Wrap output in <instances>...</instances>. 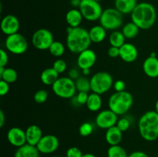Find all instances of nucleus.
Listing matches in <instances>:
<instances>
[{
  "label": "nucleus",
  "mask_w": 158,
  "mask_h": 157,
  "mask_svg": "<svg viewBox=\"0 0 158 157\" xmlns=\"http://www.w3.org/2000/svg\"><path fill=\"white\" fill-rule=\"evenodd\" d=\"M97 61V54L94 50L87 49L80 52L77 57V66L81 70L91 69Z\"/></svg>",
  "instance_id": "obj_15"
},
{
  "label": "nucleus",
  "mask_w": 158,
  "mask_h": 157,
  "mask_svg": "<svg viewBox=\"0 0 158 157\" xmlns=\"http://www.w3.org/2000/svg\"><path fill=\"white\" fill-rule=\"evenodd\" d=\"M107 157H128V154L124 148L120 145H115L108 148Z\"/></svg>",
  "instance_id": "obj_29"
},
{
  "label": "nucleus",
  "mask_w": 158,
  "mask_h": 157,
  "mask_svg": "<svg viewBox=\"0 0 158 157\" xmlns=\"http://www.w3.org/2000/svg\"><path fill=\"white\" fill-rule=\"evenodd\" d=\"M69 77L73 80H77V78H80V72L77 69H72L69 72Z\"/></svg>",
  "instance_id": "obj_42"
},
{
  "label": "nucleus",
  "mask_w": 158,
  "mask_h": 157,
  "mask_svg": "<svg viewBox=\"0 0 158 157\" xmlns=\"http://www.w3.org/2000/svg\"><path fill=\"white\" fill-rule=\"evenodd\" d=\"M91 91L95 93L104 94L114 86V79L109 72H98L90 78Z\"/></svg>",
  "instance_id": "obj_7"
},
{
  "label": "nucleus",
  "mask_w": 158,
  "mask_h": 157,
  "mask_svg": "<svg viewBox=\"0 0 158 157\" xmlns=\"http://www.w3.org/2000/svg\"><path fill=\"white\" fill-rule=\"evenodd\" d=\"M54 41L53 35L47 29H37L32 37V45L39 50H49Z\"/></svg>",
  "instance_id": "obj_10"
},
{
  "label": "nucleus",
  "mask_w": 158,
  "mask_h": 157,
  "mask_svg": "<svg viewBox=\"0 0 158 157\" xmlns=\"http://www.w3.org/2000/svg\"><path fill=\"white\" fill-rule=\"evenodd\" d=\"M59 146H60L59 139L56 135L48 134L42 137L36 147L40 153L52 154L58 149Z\"/></svg>",
  "instance_id": "obj_12"
},
{
  "label": "nucleus",
  "mask_w": 158,
  "mask_h": 157,
  "mask_svg": "<svg viewBox=\"0 0 158 157\" xmlns=\"http://www.w3.org/2000/svg\"><path fill=\"white\" fill-rule=\"evenodd\" d=\"M83 153L81 149L77 146H72L69 148L66 152V157H83Z\"/></svg>",
  "instance_id": "obj_37"
},
{
  "label": "nucleus",
  "mask_w": 158,
  "mask_h": 157,
  "mask_svg": "<svg viewBox=\"0 0 158 157\" xmlns=\"http://www.w3.org/2000/svg\"><path fill=\"white\" fill-rule=\"evenodd\" d=\"M83 157H97V156L93 153H85L83 154Z\"/></svg>",
  "instance_id": "obj_47"
},
{
  "label": "nucleus",
  "mask_w": 158,
  "mask_h": 157,
  "mask_svg": "<svg viewBox=\"0 0 158 157\" xmlns=\"http://www.w3.org/2000/svg\"><path fill=\"white\" fill-rule=\"evenodd\" d=\"M80 1H83V0H80Z\"/></svg>",
  "instance_id": "obj_51"
},
{
  "label": "nucleus",
  "mask_w": 158,
  "mask_h": 157,
  "mask_svg": "<svg viewBox=\"0 0 158 157\" xmlns=\"http://www.w3.org/2000/svg\"><path fill=\"white\" fill-rule=\"evenodd\" d=\"M123 14L116 8H108L103 11L100 19L101 25L106 31H115L123 26Z\"/></svg>",
  "instance_id": "obj_5"
},
{
  "label": "nucleus",
  "mask_w": 158,
  "mask_h": 157,
  "mask_svg": "<svg viewBox=\"0 0 158 157\" xmlns=\"http://www.w3.org/2000/svg\"><path fill=\"white\" fill-rule=\"evenodd\" d=\"M0 78L6 83H13L18 78V73L12 68H6L0 66Z\"/></svg>",
  "instance_id": "obj_26"
},
{
  "label": "nucleus",
  "mask_w": 158,
  "mask_h": 157,
  "mask_svg": "<svg viewBox=\"0 0 158 157\" xmlns=\"http://www.w3.org/2000/svg\"><path fill=\"white\" fill-rule=\"evenodd\" d=\"M89 35L92 42L100 43L106 38V30L101 25H97L89 29Z\"/></svg>",
  "instance_id": "obj_24"
},
{
  "label": "nucleus",
  "mask_w": 158,
  "mask_h": 157,
  "mask_svg": "<svg viewBox=\"0 0 158 157\" xmlns=\"http://www.w3.org/2000/svg\"><path fill=\"white\" fill-rule=\"evenodd\" d=\"M0 55H1V58H0V66H2V67H6L7 66L8 62H9V55H8L6 51H5L3 49H1V50H0Z\"/></svg>",
  "instance_id": "obj_38"
},
{
  "label": "nucleus",
  "mask_w": 158,
  "mask_h": 157,
  "mask_svg": "<svg viewBox=\"0 0 158 157\" xmlns=\"http://www.w3.org/2000/svg\"><path fill=\"white\" fill-rule=\"evenodd\" d=\"M137 0H115L114 6L123 15L131 14L137 6Z\"/></svg>",
  "instance_id": "obj_22"
},
{
  "label": "nucleus",
  "mask_w": 158,
  "mask_h": 157,
  "mask_svg": "<svg viewBox=\"0 0 158 157\" xmlns=\"http://www.w3.org/2000/svg\"><path fill=\"white\" fill-rule=\"evenodd\" d=\"M7 139L12 146L19 148L27 143L26 131L19 127H12L7 132Z\"/></svg>",
  "instance_id": "obj_14"
},
{
  "label": "nucleus",
  "mask_w": 158,
  "mask_h": 157,
  "mask_svg": "<svg viewBox=\"0 0 158 157\" xmlns=\"http://www.w3.org/2000/svg\"><path fill=\"white\" fill-rule=\"evenodd\" d=\"M51 55L54 57H60L64 54L65 46L61 42L54 41L49 49Z\"/></svg>",
  "instance_id": "obj_31"
},
{
  "label": "nucleus",
  "mask_w": 158,
  "mask_h": 157,
  "mask_svg": "<svg viewBox=\"0 0 158 157\" xmlns=\"http://www.w3.org/2000/svg\"><path fill=\"white\" fill-rule=\"evenodd\" d=\"M66 46L73 53L80 54L83 51L89 49L91 44L89 31L83 27L72 28L68 26L66 29Z\"/></svg>",
  "instance_id": "obj_2"
},
{
  "label": "nucleus",
  "mask_w": 158,
  "mask_h": 157,
  "mask_svg": "<svg viewBox=\"0 0 158 157\" xmlns=\"http://www.w3.org/2000/svg\"><path fill=\"white\" fill-rule=\"evenodd\" d=\"M131 22L135 23L140 29H149L155 24L157 11L149 2H140L137 5L131 14Z\"/></svg>",
  "instance_id": "obj_1"
},
{
  "label": "nucleus",
  "mask_w": 158,
  "mask_h": 157,
  "mask_svg": "<svg viewBox=\"0 0 158 157\" xmlns=\"http://www.w3.org/2000/svg\"><path fill=\"white\" fill-rule=\"evenodd\" d=\"M9 83H6L4 80H2L0 81V95L1 96H4L6 94L9 93Z\"/></svg>",
  "instance_id": "obj_39"
},
{
  "label": "nucleus",
  "mask_w": 158,
  "mask_h": 157,
  "mask_svg": "<svg viewBox=\"0 0 158 157\" xmlns=\"http://www.w3.org/2000/svg\"><path fill=\"white\" fill-rule=\"evenodd\" d=\"M134 103L133 95L127 91L115 92L108 100V107L117 115L126 114Z\"/></svg>",
  "instance_id": "obj_4"
},
{
  "label": "nucleus",
  "mask_w": 158,
  "mask_h": 157,
  "mask_svg": "<svg viewBox=\"0 0 158 157\" xmlns=\"http://www.w3.org/2000/svg\"><path fill=\"white\" fill-rule=\"evenodd\" d=\"M126 38L121 31H113L109 37V42L110 46L120 48L125 43Z\"/></svg>",
  "instance_id": "obj_28"
},
{
  "label": "nucleus",
  "mask_w": 158,
  "mask_h": 157,
  "mask_svg": "<svg viewBox=\"0 0 158 157\" xmlns=\"http://www.w3.org/2000/svg\"><path fill=\"white\" fill-rule=\"evenodd\" d=\"M82 72H83V75H88L89 73H90V69H85L82 70Z\"/></svg>",
  "instance_id": "obj_46"
},
{
  "label": "nucleus",
  "mask_w": 158,
  "mask_h": 157,
  "mask_svg": "<svg viewBox=\"0 0 158 157\" xmlns=\"http://www.w3.org/2000/svg\"><path fill=\"white\" fill-rule=\"evenodd\" d=\"M114 89L116 92H123L126 89V84L123 80H117L114 83Z\"/></svg>",
  "instance_id": "obj_40"
},
{
  "label": "nucleus",
  "mask_w": 158,
  "mask_h": 157,
  "mask_svg": "<svg viewBox=\"0 0 158 157\" xmlns=\"http://www.w3.org/2000/svg\"><path fill=\"white\" fill-rule=\"evenodd\" d=\"M94 132V126L90 123L85 122L80 125L79 128V133L81 136L86 137L90 135Z\"/></svg>",
  "instance_id": "obj_32"
},
{
  "label": "nucleus",
  "mask_w": 158,
  "mask_h": 157,
  "mask_svg": "<svg viewBox=\"0 0 158 157\" xmlns=\"http://www.w3.org/2000/svg\"><path fill=\"white\" fill-rule=\"evenodd\" d=\"M83 18V15L80 9H72L68 11L66 14V21L69 27H80Z\"/></svg>",
  "instance_id": "obj_21"
},
{
  "label": "nucleus",
  "mask_w": 158,
  "mask_h": 157,
  "mask_svg": "<svg viewBox=\"0 0 158 157\" xmlns=\"http://www.w3.org/2000/svg\"><path fill=\"white\" fill-rule=\"evenodd\" d=\"M6 49L14 55H22L28 49V42L26 37L22 34L17 33L8 35L5 41Z\"/></svg>",
  "instance_id": "obj_9"
},
{
  "label": "nucleus",
  "mask_w": 158,
  "mask_h": 157,
  "mask_svg": "<svg viewBox=\"0 0 158 157\" xmlns=\"http://www.w3.org/2000/svg\"><path fill=\"white\" fill-rule=\"evenodd\" d=\"M52 68H53L59 74H61L63 73V72L66 70L67 65H66V62L64 60L61 59V58H59V59L56 60V61L54 62L53 64H52Z\"/></svg>",
  "instance_id": "obj_36"
},
{
  "label": "nucleus",
  "mask_w": 158,
  "mask_h": 157,
  "mask_svg": "<svg viewBox=\"0 0 158 157\" xmlns=\"http://www.w3.org/2000/svg\"><path fill=\"white\" fill-rule=\"evenodd\" d=\"M123 139V132L118 129L117 126H112L106 129L105 139L110 146L119 145Z\"/></svg>",
  "instance_id": "obj_19"
},
{
  "label": "nucleus",
  "mask_w": 158,
  "mask_h": 157,
  "mask_svg": "<svg viewBox=\"0 0 158 157\" xmlns=\"http://www.w3.org/2000/svg\"><path fill=\"white\" fill-rule=\"evenodd\" d=\"M116 126L118 127V129H120L122 132H126L131 127V121L127 117H122V118L119 119L118 121H117Z\"/></svg>",
  "instance_id": "obj_35"
},
{
  "label": "nucleus",
  "mask_w": 158,
  "mask_h": 157,
  "mask_svg": "<svg viewBox=\"0 0 158 157\" xmlns=\"http://www.w3.org/2000/svg\"><path fill=\"white\" fill-rule=\"evenodd\" d=\"M19 20L13 15H6L2 18L1 30L3 34L8 35L17 33L19 29Z\"/></svg>",
  "instance_id": "obj_13"
},
{
  "label": "nucleus",
  "mask_w": 158,
  "mask_h": 157,
  "mask_svg": "<svg viewBox=\"0 0 158 157\" xmlns=\"http://www.w3.org/2000/svg\"><path fill=\"white\" fill-rule=\"evenodd\" d=\"M95 1H97V2H101V1H103V0H95Z\"/></svg>",
  "instance_id": "obj_49"
},
{
  "label": "nucleus",
  "mask_w": 158,
  "mask_h": 157,
  "mask_svg": "<svg viewBox=\"0 0 158 157\" xmlns=\"http://www.w3.org/2000/svg\"><path fill=\"white\" fill-rule=\"evenodd\" d=\"M70 3L71 5H72V6H73L74 8L80 7V3H81V1H80V0H71Z\"/></svg>",
  "instance_id": "obj_45"
},
{
  "label": "nucleus",
  "mask_w": 158,
  "mask_h": 157,
  "mask_svg": "<svg viewBox=\"0 0 158 157\" xmlns=\"http://www.w3.org/2000/svg\"><path fill=\"white\" fill-rule=\"evenodd\" d=\"M143 70L145 75L150 78H157L158 58L155 52H152L151 55L143 61Z\"/></svg>",
  "instance_id": "obj_16"
},
{
  "label": "nucleus",
  "mask_w": 158,
  "mask_h": 157,
  "mask_svg": "<svg viewBox=\"0 0 158 157\" xmlns=\"http://www.w3.org/2000/svg\"><path fill=\"white\" fill-rule=\"evenodd\" d=\"M138 57V50L132 43L125 42L120 48V58L125 62H134Z\"/></svg>",
  "instance_id": "obj_17"
},
{
  "label": "nucleus",
  "mask_w": 158,
  "mask_h": 157,
  "mask_svg": "<svg viewBox=\"0 0 158 157\" xmlns=\"http://www.w3.org/2000/svg\"><path fill=\"white\" fill-rule=\"evenodd\" d=\"M140 136L144 140L153 142L158 139V113L155 110L145 112L138 122Z\"/></svg>",
  "instance_id": "obj_3"
},
{
  "label": "nucleus",
  "mask_w": 158,
  "mask_h": 157,
  "mask_svg": "<svg viewBox=\"0 0 158 157\" xmlns=\"http://www.w3.org/2000/svg\"><path fill=\"white\" fill-rule=\"evenodd\" d=\"M155 111L158 113V99L157 100V102H156L155 103Z\"/></svg>",
  "instance_id": "obj_48"
},
{
  "label": "nucleus",
  "mask_w": 158,
  "mask_h": 157,
  "mask_svg": "<svg viewBox=\"0 0 158 157\" xmlns=\"http://www.w3.org/2000/svg\"><path fill=\"white\" fill-rule=\"evenodd\" d=\"M52 157H62V156H60V155H55V156H52Z\"/></svg>",
  "instance_id": "obj_50"
},
{
  "label": "nucleus",
  "mask_w": 158,
  "mask_h": 157,
  "mask_svg": "<svg viewBox=\"0 0 158 157\" xmlns=\"http://www.w3.org/2000/svg\"><path fill=\"white\" fill-rule=\"evenodd\" d=\"M102 103H103V101H102L100 94L92 92L89 95L86 106L91 112H98L101 109Z\"/></svg>",
  "instance_id": "obj_25"
},
{
  "label": "nucleus",
  "mask_w": 158,
  "mask_h": 157,
  "mask_svg": "<svg viewBox=\"0 0 158 157\" xmlns=\"http://www.w3.org/2000/svg\"><path fill=\"white\" fill-rule=\"evenodd\" d=\"M140 28L134 23L133 22H127L122 27L121 32H123L125 38L127 39H132V38H136L137 36L140 31Z\"/></svg>",
  "instance_id": "obj_27"
},
{
  "label": "nucleus",
  "mask_w": 158,
  "mask_h": 157,
  "mask_svg": "<svg viewBox=\"0 0 158 157\" xmlns=\"http://www.w3.org/2000/svg\"><path fill=\"white\" fill-rule=\"evenodd\" d=\"M128 157H149V155L146 152L142 151H134L128 155Z\"/></svg>",
  "instance_id": "obj_43"
},
{
  "label": "nucleus",
  "mask_w": 158,
  "mask_h": 157,
  "mask_svg": "<svg viewBox=\"0 0 158 157\" xmlns=\"http://www.w3.org/2000/svg\"><path fill=\"white\" fill-rule=\"evenodd\" d=\"M79 9L81 12L83 18L89 22L100 19L103 11L100 2L95 0H83Z\"/></svg>",
  "instance_id": "obj_8"
},
{
  "label": "nucleus",
  "mask_w": 158,
  "mask_h": 157,
  "mask_svg": "<svg viewBox=\"0 0 158 157\" xmlns=\"http://www.w3.org/2000/svg\"><path fill=\"white\" fill-rule=\"evenodd\" d=\"M52 90L56 96L62 99H72L77 92L75 81L68 77H60L52 86Z\"/></svg>",
  "instance_id": "obj_6"
},
{
  "label": "nucleus",
  "mask_w": 158,
  "mask_h": 157,
  "mask_svg": "<svg viewBox=\"0 0 158 157\" xmlns=\"http://www.w3.org/2000/svg\"><path fill=\"white\" fill-rule=\"evenodd\" d=\"M60 74L52 67L46 68L40 74V80L46 86H51L60 78Z\"/></svg>",
  "instance_id": "obj_23"
},
{
  "label": "nucleus",
  "mask_w": 158,
  "mask_h": 157,
  "mask_svg": "<svg viewBox=\"0 0 158 157\" xmlns=\"http://www.w3.org/2000/svg\"><path fill=\"white\" fill-rule=\"evenodd\" d=\"M88 97H89L88 92H78V94L73 97L72 99L75 102V106H83L86 104Z\"/></svg>",
  "instance_id": "obj_34"
},
{
  "label": "nucleus",
  "mask_w": 158,
  "mask_h": 157,
  "mask_svg": "<svg viewBox=\"0 0 158 157\" xmlns=\"http://www.w3.org/2000/svg\"><path fill=\"white\" fill-rule=\"evenodd\" d=\"M75 84L78 92H89V91H91L90 79H88L86 77L80 76V78L75 80Z\"/></svg>",
  "instance_id": "obj_30"
},
{
  "label": "nucleus",
  "mask_w": 158,
  "mask_h": 157,
  "mask_svg": "<svg viewBox=\"0 0 158 157\" xmlns=\"http://www.w3.org/2000/svg\"><path fill=\"white\" fill-rule=\"evenodd\" d=\"M26 136L28 144L36 146L43 136V131L37 125H30L26 129Z\"/></svg>",
  "instance_id": "obj_18"
},
{
  "label": "nucleus",
  "mask_w": 158,
  "mask_h": 157,
  "mask_svg": "<svg viewBox=\"0 0 158 157\" xmlns=\"http://www.w3.org/2000/svg\"><path fill=\"white\" fill-rule=\"evenodd\" d=\"M14 157H40V152L36 146L26 143L24 146L17 148Z\"/></svg>",
  "instance_id": "obj_20"
},
{
  "label": "nucleus",
  "mask_w": 158,
  "mask_h": 157,
  "mask_svg": "<svg viewBox=\"0 0 158 157\" xmlns=\"http://www.w3.org/2000/svg\"><path fill=\"white\" fill-rule=\"evenodd\" d=\"M5 120H6V118H5L4 112L2 110H0V127L1 128L4 126Z\"/></svg>",
  "instance_id": "obj_44"
},
{
  "label": "nucleus",
  "mask_w": 158,
  "mask_h": 157,
  "mask_svg": "<svg viewBox=\"0 0 158 157\" xmlns=\"http://www.w3.org/2000/svg\"><path fill=\"white\" fill-rule=\"evenodd\" d=\"M49 94L48 92L45 89H40L34 94V101L37 104H43L47 100Z\"/></svg>",
  "instance_id": "obj_33"
},
{
  "label": "nucleus",
  "mask_w": 158,
  "mask_h": 157,
  "mask_svg": "<svg viewBox=\"0 0 158 157\" xmlns=\"http://www.w3.org/2000/svg\"><path fill=\"white\" fill-rule=\"evenodd\" d=\"M118 115L110 109L102 110L97 114L95 123L99 128L102 129H108L116 126L118 121Z\"/></svg>",
  "instance_id": "obj_11"
},
{
  "label": "nucleus",
  "mask_w": 158,
  "mask_h": 157,
  "mask_svg": "<svg viewBox=\"0 0 158 157\" xmlns=\"http://www.w3.org/2000/svg\"><path fill=\"white\" fill-rule=\"evenodd\" d=\"M107 54L110 58H117L120 57V48L110 46L107 50Z\"/></svg>",
  "instance_id": "obj_41"
}]
</instances>
